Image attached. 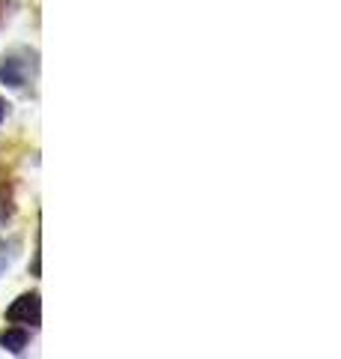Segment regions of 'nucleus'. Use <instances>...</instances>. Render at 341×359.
Listing matches in <instances>:
<instances>
[{
  "label": "nucleus",
  "mask_w": 341,
  "mask_h": 359,
  "mask_svg": "<svg viewBox=\"0 0 341 359\" xmlns=\"http://www.w3.org/2000/svg\"><path fill=\"white\" fill-rule=\"evenodd\" d=\"M30 344L27 327H9L0 332V347H6L9 353H25V347Z\"/></svg>",
  "instance_id": "3"
},
{
  "label": "nucleus",
  "mask_w": 341,
  "mask_h": 359,
  "mask_svg": "<svg viewBox=\"0 0 341 359\" xmlns=\"http://www.w3.org/2000/svg\"><path fill=\"white\" fill-rule=\"evenodd\" d=\"M6 114H9V105H6V99H4V96H0V123H4V120H6Z\"/></svg>",
  "instance_id": "5"
},
{
  "label": "nucleus",
  "mask_w": 341,
  "mask_h": 359,
  "mask_svg": "<svg viewBox=\"0 0 341 359\" xmlns=\"http://www.w3.org/2000/svg\"><path fill=\"white\" fill-rule=\"evenodd\" d=\"M6 320L18 323V327H39V320H42V299H39L36 290L21 294L13 306L6 309Z\"/></svg>",
  "instance_id": "1"
},
{
  "label": "nucleus",
  "mask_w": 341,
  "mask_h": 359,
  "mask_svg": "<svg viewBox=\"0 0 341 359\" xmlns=\"http://www.w3.org/2000/svg\"><path fill=\"white\" fill-rule=\"evenodd\" d=\"M18 257V240H0V276L6 273Z\"/></svg>",
  "instance_id": "4"
},
{
  "label": "nucleus",
  "mask_w": 341,
  "mask_h": 359,
  "mask_svg": "<svg viewBox=\"0 0 341 359\" xmlns=\"http://www.w3.org/2000/svg\"><path fill=\"white\" fill-rule=\"evenodd\" d=\"M30 69H36V63H27V60H18L15 54H6V57L0 60V81L13 90H25Z\"/></svg>",
  "instance_id": "2"
}]
</instances>
